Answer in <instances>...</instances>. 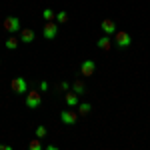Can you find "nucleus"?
Masks as SVG:
<instances>
[{
	"label": "nucleus",
	"instance_id": "17",
	"mask_svg": "<svg viewBox=\"0 0 150 150\" xmlns=\"http://www.w3.org/2000/svg\"><path fill=\"white\" fill-rule=\"evenodd\" d=\"M42 18H44V20H56V14H54V10H52V8H44V10H42Z\"/></svg>",
	"mask_w": 150,
	"mask_h": 150
},
{
	"label": "nucleus",
	"instance_id": "19",
	"mask_svg": "<svg viewBox=\"0 0 150 150\" xmlns=\"http://www.w3.org/2000/svg\"><path fill=\"white\" fill-rule=\"evenodd\" d=\"M56 88H58V90H60V92H68L70 88H72V84H68V82H66V80H62V82H60V84H58V86H56Z\"/></svg>",
	"mask_w": 150,
	"mask_h": 150
},
{
	"label": "nucleus",
	"instance_id": "9",
	"mask_svg": "<svg viewBox=\"0 0 150 150\" xmlns=\"http://www.w3.org/2000/svg\"><path fill=\"white\" fill-rule=\"evenodd\" d=\"M100 28H102L104 34H108V36H114L116 34V22H114V20H110V18L102 20V22H100Z\"/></svg>",
	"mask_w": 150,
	"mask_h": 150
},
{
	"label": "nucleus",
	"instance_id": "1",
	"mask_svg": "<svg viewBox=\"0 0 150 150\" xmlns=\"http://www.w3.org/2000/svg\"><path fill=\"white\" fill-rule=\"evenodd\" d=\"M24 104H26V108L36 110V108L42 104V96H40V92H38L36 88H30L28 92L24 94Z\"/></svg>",
	"mask_w": 150,
	"mask_h": 150
},
{
	"label": "nucleus",
	"instance_id": "6",
	"mask_svg": "<svg viewBox=\"0 0 150 150\" xmlns=\"http://www.w3.org/2000/svg\"><path fill=\"white\" fill-rule=\"evenodd\" d=\"M78 118H80V116L76 114V112H72V110H62V112H60V122H62L64 126H74V124L78 122Z\"/></svg>",
	"mask_w": 150,
	"mask_h": 150
},
{
	"label": "nucleus",
	"instance_id": "20",
	"mask_svg": "<svg viewBox=\"0 0 150 150\" xmlns=\"http://www.w3.org/2000/svg\"><path fill=\"white\" fill-rule=\"evenodd\" d=\"M48 88H50V84H48L46 80H42V82H40V92H46Z\"/></svg>",
	"mask_w": 150,
	"mask_h": 150
},
{
	"label": "nucleus",
	"instance_id": "7",
	"mask_svg": "<svg viewBox=\"0 0 150 150\" xmlns=\"http://www.w3.org/2000/svg\"><path fill=\"white\" fill-rule=\"evenodd\" d=\"M94 70H96V62L90 60V58H86V60L80 64V74L82 76H92Z\"/></svg>",
	"mask_w": 150,
	"mask_h": 150
},
{
	"label": "nucleus",
	"instance_id": "2",
	"mask_svg": "<svg viewBox=\"0 0 150 150\" xmlns=\"http://www.w3.org/2000/svg\"><path fill=\"white\" fill-rule=\"evenodd\" d=\"M10 88L14 94H18V96H22V94H26L30 88H28V80L26 78H22V76H14L10 80Z\"/></svg>",
	"mask_w": 150,
	"mask_h": 150
},
{
	"label": "nucleus",
	"instance_id": "12",
	"mask_svg": "<svg viewBox=\"0 0 150 150\" xmlns=\"http://www.w3.org/2000/svg\"><path fill=\"white\" fill-rule=\"evenodd\" d=\"M72 90H74V92L76 94H86V84H84V82L82 80H76V82H72Z\"/></svg>",
	"mask_w": 150,
	"mask_h": 150
},
{
	"label": "nucleus",
	"instance_id": "3",
	"mask_svg": "<svg viewBox=\"0 0 150 150\" xmlns=\"http://www.w3.org/2000/svg\"><path fill=\"white\" fill-rule=\"evenodd\" d=\"M2 28L8 32V34H16L22 30V24H20V18L18 16H6V20L2 22Z\"/></svg>",
	"mask_w": 150,
	"mask_h": 150
},
{
	"label": "nucleus",
	"instance_id": "13",
	"mask_svg": "<svg viewBox=\"0 0 150 150\" xmlns=\"http://www.w3.org/2000/svg\"><path fill=\"white\" fill-rule=\"evenodd\" d=\"M20 44V38H16V36H10V38H6V50H16Z\"/></svg>",
	"mask_w": 150,
	"mask_h": 150
},
{
	"label": "nucleus",
	"instance_id": "22",
	"mask_svg": "<svg viewBox=\"0 0 150 150\" xmlns=\"http://www.w3.org/2000/svg\"><path fill=\"white\" fill-rule=\"evenodd\" d=\"M0 64H2V60H0Z\"/></svg>",
	"mask_w": 150,
	"mask_h": 150
},
{
	"label": "nucleus",
	"instance_id": "11",
	"mask_svg": "<svg viewBox=\"0 0 150 150\" xmlns=\"http://www.w3.org/2000/svg\"><path fill=\"white\" fill-rule=\"evenodd\" d=\"M96 46L100 48V50H112V36H108V34H104L102 38H98V42H96Z\"/></svg>",
	"mask_w": 150,
	"mask_h": 150
},
{
	"label": "nucleus",
	"instance_id": "14",
	"mask_svg": "<svg viewBox=\"0 0 150 150\" xmlns=\"http://www.w3.org/2000/svg\"><path fill=\"white\" fill-rule=\"evenodd\" d=\"M90 110H92V106H90L88 102H80L78 104V116H86Z\"/></svg>",
	"mask_w": 150,
	"mask_h": 150
},
{
	"label": "nucleus",
	"instance_id": "21",
	"mask_svg": "<svg viewBox=\"0 0 150 150\" xmlns=\"http://www.w3.org/2000/svg\"><path fill=\"white\" fill-rule=\"evenodd\" d=\"M0 150H12L10 144H0Z\"/></svg>",
	"mask_w": 150,
	"mask_h": 150
},
{
	"label": "nucleus",
	"instance_id": "4",
	"mask_svg": "<svg viewBox=\"0 0 150 150\" xmlns=\"http://www.w3.org/2000/svg\"><path fill=\"white\" fill-rule=\"evenodd\" d=\"M42 34H44L46 40H54V38L58 36V22L56 20H48V22H44Z\"/></svg>",
	"mask_w": 150,
	"mask_h": 150
},
{
	"label": "nucleus",
	"instance_id": "5",
	"mask_svg": "<svg viewBox=\"0 0 150 150\" xmlns=\"http://www.w3.org/2000/svg\"><path fill=\"white\" fill-rule=\"evenodd\" d=\"M114 42L118 48H128L132 44V38H130V34H128L126 30H118L114 34Z\"/></svg>",
	"mask_w": 150,
	"mask_h": 150
},
{
	"label": "nucleus",
	"instance_id": "15",
	"mask_svg": "<svg viewBox=\"0 0 150 150\" xmlns=\"http://www.w3.org/2000/svg\"><path fill=\"white\" fill-rule=\"evenodd\" d=\"M48 136V130H46V126H44V124H38V126H36V138H46Z\"/></svg>",
	"mask_w": 150,
	"mask_h": 150
},
{
	"label": "nucleus",
	"instance_id": "16",
	"mask_svg": "<svg viewBox=\"0 0 150 150\" xmlns=\"http://www.w3.org/2000/svg\"><path fill=\"white\" fill-rule=\"evenodd\" d=\"M56 22L58 24H66V22H68V12H66V10L56 12Z\"/></svg>",
	"mask_w": 150,
	"mask_h": 150
},
{
	"label": "nucleus",
	"instance_id": "8",
	"mask_svg": "<svg viewBox=\"0 0 150 150\" xmlns=\"http://www.w3.org/2000/svg\"><path fill=\"white\" fill-rule=\"evenodd\" d=\"M64 102H66V106H68V108L78 106V104H80V94H76L72 88H70L68 92H66V96H64Z\"/></svg>",
	"mask_w": 150,
	"mask_h": 150
},
{
	"label": "nucleus",
	"instance_id": "10",
	"mask_svg": "<svg viewBox=\"0 0 150 150\" xmlns=\"http://www.w3.org/2000/svg\"><path fill=\"white\" fill-rule=\"evenodd\" d=\"M18 38H20V42H24V44H30V42H34L36 34H34V30H32V28H22Z\"/></svg>",
	"mask_w": 150,
	"mask_h": 150
},
{
	"label": "nucleus",
	"instance_id": "18",
	"mask_svg": "<svg viewBox=\"0 0 150 150\" xmlns=\"http://www.w3.org/2000/svg\"><path fill=\"white\" fill-rule=\"evenodd\" d=\"M28 148L30 150H42V142H40V138H34L28 142Z\"/></svg>",
	"mask_w": 150,
	"mask_h": 150
}]
</instances>
